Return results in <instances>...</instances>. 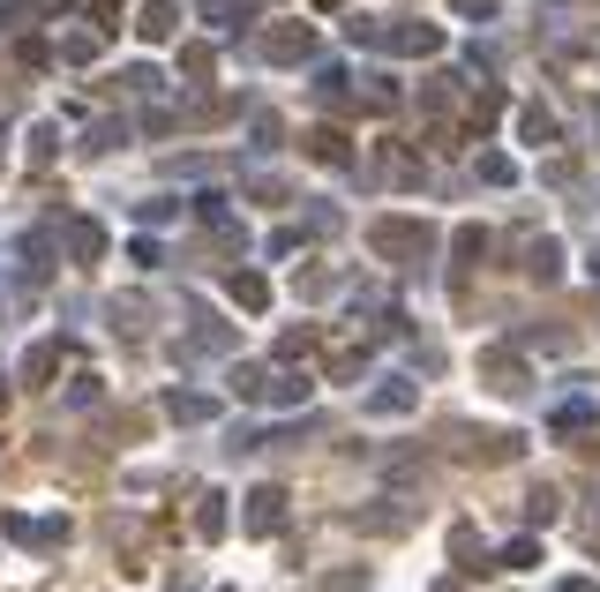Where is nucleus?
<instances>
[{
  "label": "nucleus",
  "mask_w": 600,
  "mask_h": 592,
  "mask_svg": "<svg viewBox=\"0 0 600 592\" xmlns=\"http://www.w3.org/2000/svg\"><path fill=\"white\" fill-rule=\"evenodd\" d=\"M384 53H405V60H413V53H443V31H435V23H413V15H405V23H384Z\"/></svg>",
  "instance_id": "423d86ee"
},
{
  "label": "nucleus",
  "mask_w": 600,
  "mask_h": 592,
  "mask_svg": "<svg viewBox=\"0 0 600 592\" xmlns=\"http://www.w3.org/2000/svg\"><path fill=\"white\" fill-rule=\"evenodd\" d=\"M458 15H480V23H488V15H496V0H458Z\"/></svg>",
  "instance_id": "e433bc0d"
},
{
  "label": "nucleus",
  "mask_w": 600,
  "mask_h": 592,
  "mask_svg": "<svg viewBox=\"0 0 600 592\" xmlns=\"http://www.w3.org/2000/svg\"><path fill=\"white\" fill-rule=\"evenodd\" d=\"M218 592H233V585H218Z\"/></svg>",
  "instance_id": "79ce46f5"
},
{
  "label": "nucleus",
  "mask_w": 600,
  "mask_h": 592,
  "mask_svg": "<svg viewBox=\"0 0 600 592\" xmlns=\"http://www.w3.org/2000/svg\"><path fill=\"white\" fill-rule=\"evenodd\" d=\"M435 592H466V585H458V578H451V585H435Z\"/></svg>",
  "instance_id": "ea45409f"
},
{
  "label": "nucleus",
  "mask_w": 600,
  "mask_h": 592,
  "mask_svg": "<svg viewBox=\"0 0 600 592\" xmlns=\"http://www.w3.org/2000/svg\"><path fill=\"white\" fill-rule=\"evenodd\" d=\"M286 510H293V495H286L278 480H263L256 495H248V510H241V533H256V540H278V533H286Z\"/></svg>",
  "instance_id": "f03ea898"
},
{
  "label": "nucleus",
  "mask_w": 600,
  "mask_h": 592,
  "mask_svg": "<svg viewBox=\"0 0 600 592\" xmlns=\"http://www.w3.org/2000/svg\"><path fill=\"white\" fill-rule=\"evenodd\" d=\"M263 376H270V368H233V398H248V405H263Z\"/></svg>",
  "instance_id": "7c9ffc66"
},
{
  "label": "nucleus",
  "mask_w": 600,
  "mask_h": 592,
  "mask_svg": "<svg viewBox=\"0 0 600 592\" xmlns=\"http://www.w3.org/2000/svg\"><path fill=\"white\" fill-rule=\"evenodd\" d=\"M68 255H76V263H98V255H105V225H98V217H68Z\"/></svg>",
  "instance_id": "dca6fc26"
},
{
  "label": "nucleus",
  "mask_w": 600,
  "mask_h": 592,
  "mask_svg": "<svg viewBox=\"0 0 600 592\" xmlns=\"http://www.w3.org/2000/svg\"><path fill=\"white\" fill-rule=\"evenodd\" d=\"M480 382H488L496 398H518V390H525V360H518V353H480Z\"/></svg>",
  "instance_id": "0eeeda50"
},
{
  "label": "nucleus",
  "mask_w": 600,
  "mask_h": 592,
  "mask_svg": "<svg viewBox=\"0 0 600 592\" xmlns=\"http://www.w3.org/2000/svg\"><path fill=\"white\" fill-rule=\"evenodd\" d=\"M525 270H533L541 286H556V278H563V241H548V233H533V241H525Z\"/></svg>",
  "instance_id": "f8f14e48"
},
{
  "label": "nucleus",
  "mask_w": 600,
  "mask_h": 592,
  "mask_svg": "<svg viewBox=\"0 0 600 592\" xmlns=\"http://www.w3.org/2000/svg\"><path fill=\"white\" fill-rule=\"evenodd\" d=\"M278 135H286V121H278V113H256V150H278Z\"/></svg>",
  "instance_id": "72a5a7b5"
},
{
  "label": "nucleus",
  "mask_w": 600,
  "mask_h": 592,
  "mask_svg": "<svg viewBox=\"0 0 600 592\" xmlns=\"http://www.w3.org/2000/svg\"><path fill=\"white\" fill-rule=\"evenodd\" d=\"M556 517H563L556 488H533V495H525V525H556Z\"/></svg>",
  "instance_id": "5701e85b"
},
{
  "label": "nucleus",
  "mask_w": 600,
  "mask_h": 592,
  "mask_svg": "<svg viewBox=\"0 0 600 592\" xmlns=\"http://www.w3.org/2000/svg\"><path fill=\"white\" fill-rule=\"evenodd\" d=\"M68 405H98V376H76V382H68Z\"/></svg>",
  "instance_id": "c9c22d12"
},
{
  "label": "nucleus",
  "mask_w": 600,
  "mask_h": 592,
  "mask_svg": "<svg viewBox=\"0 0 600 592\" xmlns=\"http://www.w3.org/2000/svg\"><path fill=\"white\" fill-rule=\"evenodd\" d=\"M225 293H233L241 315H263V308H270V278H263V270H233V278H225Z\"/></svg>",
  "instance_id": "1a4fd4ad"
},
{
  "label": "nucleus",
  "mask_w": 600,
  "mask_h": 592,
  "mask_svg": "<svg viewBox=\"0 0 600 592\" xmlns=\"http://www.w3.org/2000/svg\"><path fill=\"white\" fill-rule=\"evenodd\" d=\"M503 105H511V98H503V90H496V83H480V90H473V98H466V135H473V143H480L488 127L503 121Z\"/></svg>",
  "instance_id": "6e6552de"
},
{
  "label": "nucleus",
  "mask_w": 600,
  "mask_h": 592,
  "mask_svg": "<svg viewBox=\"0 0 600 592\" xmlns=\"http://www.w3.org/2000/svg\"><path fill=\"white\" fill-rule=\"evenodd\" d=\"M473 172H480L488 188H511V180H518V166L503 158V150H480V158H473Z\"/></svg>",
  "instance_id": "4be33fe9"
},
{
  "label": "nucleus",
  "mask_w": 600,
  "mask_h": 592,
  "mask_svg": "<svg viewBox=\"0 0 600 592\" xmlns=\"http://www.w3.org/2000/svg\"><path fill=\"white\" fill-rule=\"evenodd\" d=\"M203 15H211L218 31H233V15H241V23H248V8H241V0H203Z\"/></svg>",
  "instance_id": "473e14b6"
},
{
  "label": "nucleus",
  "mask_w": 600,
  "mask_h": 592,
  "mask_svg": "<svg viewBox=\"0 0 600 592\" xmlns=\"http://www.w3.org/2000/svg\"><path fill=\"white\" fill-rule=\"evenodd\" d=\"M488 248H496V241H488L480 225H458V233H451V255H458V278H466L473 263H488Z\"/></svg>",
  "instance_id": "a211bd4d"
},
{
  "label": "nucleus",
  "mask_w": 600,
  "mask_h": 592,
  "mask_svg": "<svg viewBox=\"0 0 600 592\" xmlns=\"http://www.w3.org/2000/svg\"><path fill=\"white\" fill-rule=\"evenodd\" d=\"M593 135H600V113H593Z\"/></svg>",
  "instance_id": "a19ab883"
},
{
  "label": "nucleus",
  "mask_w": 600,
  "mask_h": 592,
  "mask_svg": "<svg viewBox=\"0 0 600 592\" xmlns=\"http://www.w3.org/2000/svg\"><path fill=\"white\" fill-rule=\"evenodd\" d=\"M331 286H338L331 270H308V278H300V300H323V293H331Z\"/></svg>",
  "instance_id": "f704fd0d"
},
{
  "label": "nucleus",
  "mask_w": 600,
  "mask_h": 592,
  "mask_svg": "<svg viewBox=\"0 0 600 592\" xmlns=\"http://www.w3.org/2000/svg\"><path fill=\"white\" fill-rule=\"evenodd\" d=\"M518 135H525L533 150H541V143H556V113H548V105H525V113H518Z\"/></svg>",
  "instance_id": "aec40b11"
},
{
  "label": "nucleus",
  "mask_w": 600,
  "mask_h": 592,
  "mask_svg": "<svg viewBox=\"0 0 600 592\" xmlns=\"http://www.w3.org/2000/svg\"><path fill=\"white\" fill-rule=\"evenodd\" d=\"M556 592H600V585H593V578H563Z\"/></svg>",
  "instance_id": "4c0bfd02"
},
{
  "label": "nucleus",
  "mask_w": 600,
  "mask_h": 592,
  "mask_svg": "<svg viewBox=\"0 0 600 592\" xmlns=\"http://www.w3.org/2000/svg\"><path fill=\"white\" fill-rule=\"evenodd\" d=\"M533 562H541V540H533V533H518L511 548H503V570H533Z\"/></svg>",
  "instance_id": "c85d7f7f"
},
{
  "label": "nucleus",
  "mask_w": 600,
  "mask_h": 592,
  "mask_svg": "<svg viewBox=\"0 0 600 592\" xmlns=\"http://www.w3.org/2000/svg\"><path fill=\"white\" fill-rule=\"evenodd\" d=\"M53 150H60V121H38L31 127V172L53 166Z\"/></svg>",
  "instance_id": "412c9836"
},
{
  "label": "nucleus",
  "mask_w": 600,
  "mask_h": 592,
  "mask_svg": "<svg viewBox=\"0 0 600 592\" xmlns=\"http://www.w3.org/2000/svg\"><path fill=\"white\" fill-rule=\"evenodd\" d=\"M315 53V31L308 23H278V31H263V60H278V68H293Z\"/></svg>",
  "instance_id": "39448f33"
},
{
  "label": "nucleus",
  "mask_w": 600,
  "mask_h": 592,
  "mask_svg": "<svg viewBox=\"0 0 600 592\" xmlns=\"http://www.w3.org/2000/svg\"><path fill=\"white\" fill-rule=\"evenodd\" d=\"M135 31L151 45H166L173 31H180V0H143V15H135Z\"/></svg>",
  "instance_id": "9b49d317"
},
{
  "label": "nucleus",
  "mask_w": 600,
  "mask_h": 592,
  "mask_svg": "<svg viewBox=\"0 0 600 592\" xmlns=\"http://www.w3.org/2000/svg\"><path fill=\"white\" fill-rule=\"evenodd\" d=\"M413 405H421V382H405V376H384L368 398H360L368 421H398V413H413Z\"/></svg>",
  "instance_id": "20e7f679"
},
{
  "label": "nucleus",
  "mask_w": 600,
  "mask_h": 592,
  "mask_svg": "<svg viewBox=\"0 0 600 592\" xmlns=\"http://www.w3.org/2000/svg\"><path fill=\"white\" fill-rule=\"evenodd\" d=\"M451 562H458V570H488V548H480V533H473V525H451Z\"/></svg>",
  "instance_id": "6ab92c4d"
},
{
  "label": "nucleus",
  "mask_w": 600,
  "mask_h": 592,
  "mask_svg": "<svg viewBox=\"0 0 600 592\" xmlns=\"http://www.w3.org/2000/svg\"><path fill=\"white\" fill-rule=\"evenodd\" d=\"M225 533H233V510H225V495H218V488H211V495H196V540H211V548H218Z\"/></svg>",
  "instance_id": "9d476101"
},
{
  "label": "nucleus",
  "mask_w": 600,
  "mask_h": 592,
  "mask_svg": "<svg viewBox=\"0 0 600 592\" xmlns=\"http://www.w3.org/2000/svg\"><path fill=\"white\" fill-rule=\"evenodd\" d=\"M308 353H315V331H286V338H278V360H286V368L308 360Z\"/></svg>",
  "instance_id": "c756f323"
},
{
  "label": "nucleus",
  "mask_w": 600,
  "mask_h": 592,
  "mask_svg": "<svg viewBox=\"0 0 600 592\" xmlns=\"http://www.w3.org/2000/svg\"><path fill=\"white\" fill-rule=\"evenodd\" d=\"M218 405L203 398V390H166V421H180V427H203Z\"/></svg>",
  "instance_id": "2eb2a0df"
},
{
  "label": "nucleus",
  "mask_w": 600,
  "mask_h": 592,
  "mask_svg": "<svg viewBox=\"0 0 600 592\" xmlns=\"http://www.w3.org/2000/svg\"><path fill=\"white\" fill-rule=\"evenodd\" d=\"M0 540H15V548H68V517H23V510H8L0 517Z\"/></svg>",
  "instance_id": "7ed1b4c3"
},
{
  "label": "nucleus",
  "mask_w": 600,
  "mask_h": 592,
  "mask_svg": "<svg viewBox=\"0 0 600 592\" xmlns=\"http://www.w3.org/2000/svg\"><path fill=\"white\" fill-rule=\"evenodd\" d=\"M121 143H129V121H98L84 150H98V158H105V150H121Z\"/></svg>",
  "instance_id": "bb28decb"
},
{
  "label": "nucleus",
  "mask_w": 600,
  "mask_h": 592,
  "mask_svg": "<svg viewBox=\"0 0 600 592\" xmlns=\"http://www.w3.org/2000/svg\"><path fill=\"white\" fill-rule=\"evenodd\" d=\"M60 360H68V345H60V338H38L31 353H23V382H53V376H60Z\"/></svg>",
  "instance_id": "4468645a"
},
{
  "label": "nucleus",
  "mask_w": 600,
  "mask_h": 592,
  "mask_svg": "<svg viewBox=\"0 0 600 592\" xmlns=\"http://www.w3.org/2000/svg\"><path fill=\"white\" fill-rule=\"evenodd\" d=\"M308 390H315L308 376H293V368H270V376H263V405H308Z\"/></svg>",
  "instance_id": "ddd939ff"
},
{
  "label": "nucleus",
  "mask_w": 600,
  "mask_h": 592,
  "mask_svg": "<svg viewBox=\"0 0 600 592\" xmlns=\"http://www.w3.org/2000/svg\"><path fill=\"white\" fill-rule=\"evenodd\" d=\"M586 270H593V278H600V241H593V255H586Z\"/></svg>",
  "instance_id": "58836bf2"
},
{
  "label": "nucleus",
  "mask_w": 600,
  "mask_h": 592,
  "mask_svg": "<svg viewBox=\"0 0 600 592\" xmlns=\"http://www.w3.org/2000/svg\"><path fill=\"white\" fill-rule=\"evenodd\" d=\"M308 158L315 166H353V143H345L338 127H308Z\"/></svg>",
  "instance_id": "f3484780"
},
{
  "label": "nucleus",
  "mask_w": 600,
  "mask_h": 592,
  "mask_svg": "<svg viewBox=\"0 0 600 592\" xmlns=\"http://www.w3.org/2000/svg\"><path fill=\"white\" fill-rule=\"evenodd\" d=\"M360 368H368V345H338L331 353V382H353Z\"/></svg>",
  "instance_id": "393cba45"
},
{
  "label": "nucleus",
  "mask_w": 600,
  "mask_h": 592,
  "mask_svg": "<svg viewBox=\"0 0 600 592\" xmlns=\"http://www.w3.org/2000/svg\"><path fill=\"white\" fill-rule=\"evenodd\" d=\"M368 248L384 263H398V270H413V263L435 255V225L429 217H368Z\"/></svg>",
  "instance_id": "f257e3e1"
},
{
  "label": "nucleus",
  "mask_w": 600,
  "mask_h": 592,
  "mask_svg": "<svg viewBox=\"0 0 600 592\" xmlns=\"http://www.w3.org/2000/svg\"><path fill=\"white\" fill-rule=\"evenodd\" d=\"M98 31H68V38H60V60H76V68H84V60H98Z\"/></svg>",
  "instance_id": "a878e982"
},
{
  "label": "nucleus",
  "mask_w": 600,
  "mask_h": 592,
  "mask_svg": "<svg viewBox=\"0 0 600 592\" xmlns=\"http://www.w3.org/2000/svg\"><path fill=\"white\" fill-rule=\"evenodd\" d=\"M180 76L188 83H211V45H180Z\"/></svg>",
  "instance_id": "cd10ccee"
},
{
  "label": "nucleus",
  "mask_w": 600,
  "mask_h": 592,
  "mask_svg": "<svg viewBox=\"0 0 600 592\" xmlns=\"http://www.w3.org/2000/svg\"><path fill=\"white\" fill-rule=\"evenodd\" d=\"M593 398H570V405H556V435H578V427H593Z\"/></svg>",
  "instance_id": "b1692460"
},
{
  "label": "nucleus",
  "mask_w": 600,
  "mask_h": 592,
  "mask_svg": "<svg viewBox=\"0 0 600 592\" xmlns=\"http://www.w3.org/2000/svg\"><path fill=\"white\" fill-rule=\"evenodd\" d=\"M360 585H368V570H360V562H345V570H331L315 592H360Z\"/></svg>",
  "instance_id": "2f4dec72"
}]
</instances>
